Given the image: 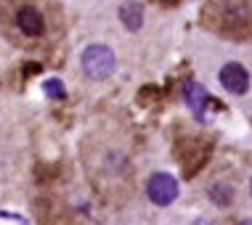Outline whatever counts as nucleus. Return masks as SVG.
<instances>
[{
    "mask_svg": "<svg viewBox=\"0 0 252 225\" xmlns=\"http://www.w3.org/2000/svg\"><path fill=\"white\" fill-rule=\"evenodd\" d=\"M80 64H83V72L91 80H106L109 74L114 72L117 61H114L112 48H106V45H91V48H85V51H83Z\"/></svg>",
    "mask_w": 252,
    "mask_h": 225,
    "instance_id": "1",
    "label": "nucleus"
},
{
    "mask_svg": "<svg viewBox=\"0 0 252 225\" xmlns=\"http://www.w3.org/2000/svg\"><path fill=\"white\" fill-rule=\"evenodd\" d=\"M146 191H149V199H152L154 204H159V207H167V204H173L175 199H178V183H175V178L167 175V172L152 175Z\"/></svg>",
    "mask_w": 252,
    "mask_h": 225,
    "instance_id": "2",
    "label": "nucleus"
},
{
    "mask_svg": "<svg viewBox=\"0 0 252 225\" xmlns=\"http://www.w3.org/2000/svg\"><path fill=\"white\" fill-rule=\"evenodd\" d=\"M220 83L228 93L242 95V93H247V87H250V74L242 64H226L220 69Z\"/></svg>",
    "mask_w": 252,
    "mask_h": 225,
    "instance_id": "3",
    "label": "nucleus"
},
{
    "mask_svg": "<svg viewBox=\"0 0 252 225\" xmlns=\"http://www.w3.org/2000/svg\"><path fill=\"white\" fill-rule=\"evenodd\" d=\"M16 24H19V29H22L24 35H30V37L43 35V29H45V22H43V16H40V11L32 8V5H24V8H19V13H16Z\"/></svg>",
    "mask_w": 252,
    "mask_h": 225,
    "instance_id": "4",
    "label": "nucleus"
},
{
    "mask_svg": "<svg viewBox=\"0 0 252 225\" xmlns=\"http://www.w3.org/2000/svg\"><path fill=\"white\" fill-rule=\"evenodd\" d=\"M186 98H189V109L194 112V117L199 122H204V106L213 101L207 95V90L199 83H186Z\"/></svg>",
    "mask_w": 252,
    "mask_h": 225,
    "instance_id": "5",
    "label": "nucleus"
},
{
    "mask_svg": "<svg viewBox=\"0 0 252 225\" xmlns=\"http://www.w3.org/2000/svg\"><path fill=\"white\" fill-rule=\"evenodd\" d=\"M120 19L130 32H138L141 27H144V8H141L138 3H125L120 8Z\"/></svg>",
    "mask_w": 252,
    "mask_h": 225,
    "instance_id": "6",
    "label": "nucleus"
},
{
    "mask_svg": "<svg viewBox=\"0 0 252 225\" xmlns=\"http://www.w3.org/2000/svg\"><path fill=\"white\" fill-rule=\"evenodd\" d=\"M43 90H45V95H48V98H64V95H66L64 83H61V80H56V77L45 80V83H43Z\"/></svg>",
    "mask_w": 252,
    "mask_h": 225,
    "instance_id": "7",
    "label": "nucleus"
},
{
    "mask_svg": "<svg viewBox=\"0 0 252 225\" xmlns=\"http://www.w3.org/2000/svg\"><path fill=\"white\" fill-rule=\"evenodd\" d=\"M210 196H213L218 204H226V201L231 199V194H226V191H223V186H215L213 191H210Z\"/></svg>",
    "mask_w": 252,
    "mask_h": 225,
    "instance_id": "8",
    "label": "nucleus"
},
{
    "mask_svg": "<svg viewBox=\"0 0 252 225\" xmlns=\"http://www.w3.org/2000/svg\"><path fill=\"white\" fill-rule=\"evenodd\" d=\"M239 225H252V223H250V220H247V223H239Z\"/></svg>",
    "mask_w": 252,
    "mask_h": 225,
    "instance_id": "9",
    "label": "nucleus"
},
{
    "mask_svg": "<svg viewBox=\"0 0 252 225\" xmlns=\"http://www.w3.org/2000/svg\"><path fill=\"white\" fill-rule=\"evenodd\" d=\"M250 188H252V186H250Z\"/></svg>",
    "mask_w": 252,
    "mask_h": 225,
    "instance_id": "10",
    "label": "nucleus"
}]
</instances>
